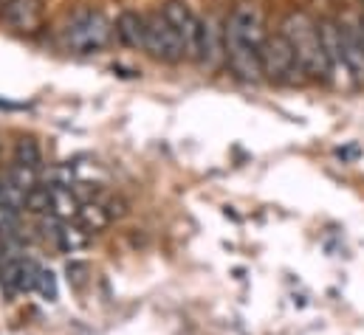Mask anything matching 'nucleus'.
I'll use <instances>...</instances> for the list:
<instances>
[{
	"label": "nucleus",
	"mask_w": 364,
	"mask_h": 335,
	"mask_svg": "<svg viewBox=\"0 0 364 335\" xmlns=\"http://www.w3.org/2000/svg\"><path fill=\"white\" fill-rule=\"evenodd\" d=\"M198 62L206 68L226 65L223 62V28H218V23L212 17L203 20V40H200V60Z\"/></svg>",
	"instance_id": "nucleus-11"
},
{
	"label": "nucleus",
	"mask_w": 364,
	"mask_h": 335,
	"mask_svg": "<svg viewBox=\"0 0 364 335\" xmlns=\"http://www.w3.org/2000/svg\"><path fill=\"white\" fill-rule=\"evenodd\" d=\"M26 212L34 217H51V189L48 183H40L26 194Z\"/></svg>",
	"instance_id": "nucleus-17"
},
{
	"label": "nucleus",
	"mask_w": 364,
	"mask_h": 335,
	"mask_svg": "<svg viewBox=\"0 0 364 335\" xmlns=\"http://www.w3.org/2000/svg\"><path fill=\"white\" fill-rule=\"evenodd\" d=\"M161 11H164L167 23L173 26V31L178 34L186 60L198 62L200 60V40H203V20L189 9L186 0H167L161 6Z\"/></svg>",
	"instance_id": "nucleus-6"
},
{
	"label": "nucleus",
	"mask_w": 364,
	"mask_h": 335,
	"mask_svg": "<svg viewBox=\"0 0 364 335\" xmlns=\"http://www.w3.org/2000/svg\"><path fill=\"white\" fill-rule=\"evenodd\" d=\"M20 262L23 259H3L0 262V287L6 293H20Z\"/></svg>",
	"instance_id": "nucleus-18"
},
{
	"label": "nucleus",
	"mask_w": 364,
	"mask_h": 335,
	"mask_svg": "<svg viewBox=\"0 0 364 335\" xmlns=\"http://www.w3.org/2000/svg\"><path fill=\"white\" fill-rule=\"evenodd\" d=\"M46 183H48V186H65V189H74V186H77V172H74L71 164H57V167L48 169Z\"/></svg>",
	"instance_id": "nucleus-19"
},
{
	"label": "nucleus",
	"mask_w": 364,
	"mask_h": 335,
	"mask_svg": "<svg viewBox=\"0 0 364 335\" xmlns=\"http://www.w3.org/2000/svg\"><path fill=\"white\" fill-rule=\"evenodd\" d=\"M37 293L43 296V299H48V302H54L57 299V279H54V273L51 270H40V279H37Z\"/></svg>",
	"instance_id": "nucleus-21"
},
{
	"label": "nucleus",
	"mask_w": 364,
	"mask_h": 335,
	"mask_svg": "<svg viewBox=\"0 0 364 335\" xmlns=\"http://www.w3.org/2000/svg\"><path fill=\"white\" fill-rule=\"evenodd\" d=\"M263 11L255 3H240L223 23V62L229 74L240 82H260V48L266 40Z\"/></svg>",
	"instance_id": "nucleus-1"
},
{
	"label": "nucleus",
	"mask_w": 364,
	"mask_h": 335,
	"mask_svg": "<svg viewBox=\"0 0 364 335\" xmlns=\"http://www.w3.org/2000/svg\"><path fill=\"white\" fill-rule=\"evenodd\" d=\"M11 164H20V167L43 172V150H40V144H37L34 136H17L14 153H11Z\"/></svg>",
	"instance_id": "nucleus-14"
},
{
	"label": "nucleus",
	"mask_w": 364,
	"mask_h": 335,
	"mask_svg": "<svg viewBox=\"0 0 364 335\" xmlns=\"http://www.w3.org/2000/svg\"><path fill=\"white\" fill-rule=\"evenodd\" d=\"M260 71H263V79H269L274 84H296L308 79L302 74L296 57H294V48L288 45V40L279 31L266 34V40H263V48H260Z\"/></svg>",
	"instance_id": "nucleus-4"
},
{
	"label": "nucleus",
	"mask_w": 364,
	"mask_h": 335,
	"mask_svg": "<svg viewBox=\"0 0 364 335\" xmlns=\"http://www.w3.org/2000/svg\"><path fill=\"white\" fill-rule=\"evenodd\" d=\"M6 180H9L11 186H17L23 194H28L31 189H37V186L43 183V177H40L37 169L20 167V164H11V167L6 169Z\"/></svg>",
	"instance_id": "nucleus-16"
},
{
	"label": "nucleus",
	"mask_w": 364,
	"mask_h": 335,
	"mask_svg": "<svg viewBox=\"0 0 364 335\" xmlns=\"http://www.w3.org/2000/svg\"><path fill=\"white\" fill-rule=\"evenodd\" d=\"M65 276H68V285H71L74 290H82V287L88 285V276H91V268H88V262H80V259H71V262L65 265Z\"/></svg>",
	"instance_id": "nucleus-20"
},
{
	"label": "nucleus",
	"mask_w": 364,
	"mask_h": 335,
	"mask_svg": "<svg viewBox=\"0 0 364 335\" xmlns=\"http://www.w3.org/2000/svg\"><path fill=\"white\" fill-rule=\"evenodd\" d=\"M359 3H362V9H364V0H359Z\"/></svg>",
	"instance_id": "nucleus-25"
},
{
	"label": "nucleus",
	"mask_w": 364,
	"mask_h": 335,
	"mask_svg": "<svg viewBox=\"0 0 364 335\" xmlns=\"http://www.w3.org/2000/svg\"><path fill=\"white\" fill-rule=\"evenodd\" d=\"M77 223L88 231V234H99V231H105L113 220H110V214H107V209L99 203V200H82V206H80V214H77Z\"/></svg>",
	"instance_id": "nucleus-13"
},
{
	"label": "nucleus",
	"mask_w": 364,
	"mask_h": 335,
	"mask_svg": "<svg viewBox=\"0 0 364 335\" xmlns=\"http://www.w3.org/2000/svg\"><path fill=\"white\" fill-rule=\"evenodd\" d=\"M279 34L288 40L294 48V57L302 68V74L314 82H331V68H328V54L322 43L319 23L305 14V11H288L279 23Z\"/></svg>",
	"instance_id": "nucleus-2"
},
{
	"label": "nucleus",
	"mask_w": 364,
	"mask_h": 335,
	"mask_svg": "<svg viewBox=\"0 0 364 335\" xmlns=\"http://www.w3.org/2000/svg\"><path fill=\"white\" fill-rule=\"evenodd\" d=\"M113 37L136 51H144V11L124 9L113 23Z\"/></svg>",
	"instance_id": "nucleus-10"
},
{
	"label": "nucleus",
	"mask_w": 364,
	"mask_h": 335,
	"mask_svg": "<svg viewBox=\"0 0 364 335\" xmlns=\"http://www.w3.org/2000/svg\"><path fill=\"white\" fill-rule=\"evenodd\" d=\"M319 31H322V43H325V54H328V68H331V84L339 90H353L356 82L350 77L348 60H345V48H342V28L339 20H319Z\"/></svg>",
	"instance_id": "nucleus-7"
},
{
	"label": "nucleus",
	"mask_w": 364,
	"mask_h": 335,
	"mask_svg": "<svg viewBox=\"0 0 364 335\" xmlns=\"http://www.w3.org/2000/svg\"><path fill=\"white\" fill-rule=\"evenodd\" d=\"M144 51L156 62H164V65H178L186 60L181 40L173 31V26L167 23L161 9L144 11Z\"/></svg>",
	"instance_id": "nucleus-5"
},
{
	"label": "nucleus",
	"mask_w": 364,
	"mask_h": 335,
	"mask_svg": "<svg viewBox=\"0 0 364 335\" xmlns=\"http://www.w3.org/2000/svg\"><path fill=\"white\" fill-rule=\"evenodd\" d=\"M48 189H51V217H57L63 223H74L77 214H80V206H82V197L77 194V186L74 189L48 186Z\"/></svg>",
	"instance_id": "nucleus-12"
},
{
	"label": "nucleus",
	"mask_w": 364,
	"mask_h": 335,
	"mask_svg": "<svg viewBox=\"0 0 364 335\" xmlns=\"http://www.w3.org/2000/svg\"><path fill=\"white\" fill-rule=\"evenodd\" d=\"M26 104H20V101H9V99H0V110H23Z\"/></svg>",
	"instance_id": "nucleus-22"
},
{
	"label": "nucleus",
	"mask_w": 364,
	"mask_h": 335,
	"mask_svg": "<svg viewBox=\"0 0 364 335\" xmlns=\"http://www.w3.org/2000/svg\"><path fill=\"white\" fill-rule=\"evenodd\" d=\"M342 28V48H345V60L350 68V77L356 87L364 84V40L359 31V20H339Z\"/></svg>",
	"instance_id": "nucleus-9"
},
{
	"label": "nucleus",
	"mask_w": 364,
	"mask_h": 335,
	"mask_svg": "<svg viewBox=\"0 0 364 335\" xmlns=\"http://www.w3.org/2000/svg\"><path fill=\"white\" fill-rule=\"evenodd\" d=\"M88 243H91V234L74 220V223H63L60 226L54 248H60L63 253H77L82 251V248H88Z\"/></svg>",
	"instance_id": "nucleus-15"
},
{
	"label": "nucleus",
	"mask_w": 364,
	"mask_h": 335,
	"mask_svg": "<svg viewBox=\"0 0 364 335\" xmlns=\"http://www.w3.org/2000/svg\"><path fill=\"white\" fill-rule=\"evenodd\" d=\"M0 20L14 34H37L46 23V0H3Z\"/></svg>",
	"instance_id": "nucleus-8"
},
{
	"label": "nucleus",
	"mask_w": 364,
	"mask_h": 335,
	"mask_svg": "<svg viewBox=\"0 0 364 335\" xmlns=\"http://www.w3.org/2000/svg\"><path fill=\"white\" fill-rule=\"evenodd\" d=\"M0 14H3V0H0Z\"/></svg>",
	"instance_id": "nucleus-24"
},
{
	"label": "nucleus",
	"mask_w": 364,
	"mask_h": 335,
	"mask_svg": "<svg viewBox=\"0 0 364 335\" xmlns=\"http://www.w3.org/2000/svg\"><path fill=\"white\" fill-rule=\"evenodd\" d=\"M359 31H362V40H364V14L359 17Z\"/></svg>",
	"instance_id": "nucleus-23"
},
{
	"label": "nucleus",
	"mask_w": 364,
	"mask_h": 335,
	"mask_svg": "<svg viewBox=\"0 0 364 335\" xmlns=\"http://www.w3.org/2000/svg\"><path fill=\"white\" fill-rule=\"evenodd\" d=\"M110 40H113V23L93 6L77 9L60 31L63 48L71 54H80V57L102 54L110 45Z\"/></svg>",
	"instance_id": "nucleus-3"
}]
</instances>
